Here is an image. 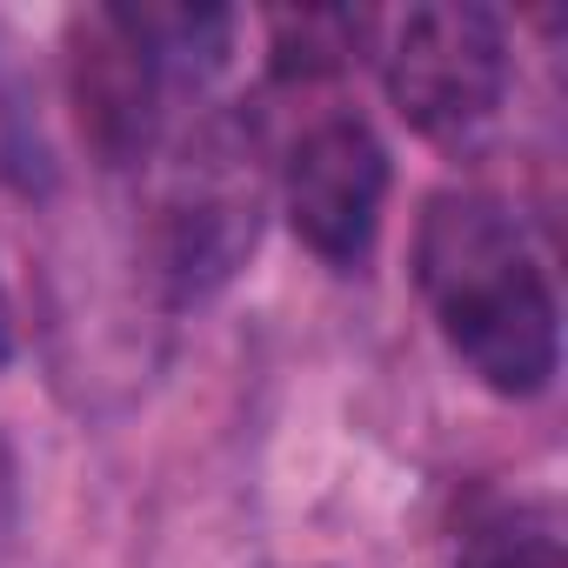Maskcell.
<instances>
[{
	"label": "cell",
	"mask_w": 568,
	"mask_h": 568,
	"mask_svg": "<svg viewBox=\"0 0 568 568\" xmlns=\"http://www.w3.org/2000/svg\"><path fill=\"white\" fill-rule=\"evenodd\" d=\"M415 281L442 342L468 362V375L508 402L541 395L561 348V315L548 267L535 261L521 221L475 187H448L428 201L415 234Z\"/></svg>",
	"instance_id": "cell-1"
},
{
	"label": "cell",
	"mask_w": 568,
	"mask_h": 568,
	"mask_svg": "<svg viewBox=\"0 0 568 568\" xmlns=\"http://www.w3.org/2000/svg\"><path fill=\"white\" fill-rule=\"evenodd\" d=\"M382 88L435 148H475L508 94V41L488 8H408L382 28Z\"/></svg>",
	"instance_id": "cell-2"
},
{
	"label": "cell",
	"mask_w": 568,
	"mask_h": 568,
	"mask_svg": "<svg viewBox=\"0 0 568 568\" xmlns=\"http://www.w3.org/2000/svg\"><path fill=\"white\" fill-rule=\"evenodd\" d=\"M261 234V168L254 134L234 121H207L174 154L154 201V247L174 295H214L254 254Z\"/></svg>",
	"instance_id": "cell-3"
},
{
	"label": "cell",
	"mask_w": 568,
	"mask_h": 568,
	"mask_svg": "<svg viewBox=\"0 0 568 568\" xmlns=\"http://www.w3.org/2000/svg\"><path fill=\"white\" fill-rule=\"evenodd\" d=\"M281 201H288L295 234L328 267H355L382 234L388 148L362 114H315L281 161Z\"/></svg>",
	"instance_id": "cell-4"
},
{
	"label": "cell",
	"mask_w": 568,
	"mask_h": 568,
	"mask_svg": "<svg viewBox=\"0 0 568 568\" xmlns=\"http://www.w3.org/2000/svg\"><path fill=\"white\" fill-rule=\"evenodd\" d=\"M161 88H168V61L148 48L134 14H81L68 28V94H74V121L81 141L108 161L128 168L154 148V121H161Z\"/></svg>",
	"instance_id": "cell-5"
},
{
	"label": "cell",
	"mask_w": 568,
	"mask_h": 568,
	"mask_svg": "<svg viewBox=\"0 0 568 568\" xmlns=\"http://www.w3.org/2000/svg\"><path fill=\"white\" fill-rule=\"evenodd\" d=\"M462 568H568L561 561V521L548 508H508L468 535Z\"/></svg>",
	"instance_id": "cell-6"
},
{
	"label": "cell",
	"mask_w": 568,
	"mask_h": 568,
	"mask_svg": "<svg viewBox=\"0 0 568 568\" xmlns=\"http://www.w3.org/2000/svg\"><path fill=\"white\" fill-rule=\"evenodd\" d=\"M267 34H274V68L281 74L288 81H322L355 54L362 21H348V14H274Z\"/></svg>",
	"instance_id": "cell-7"
}]
</instances>
